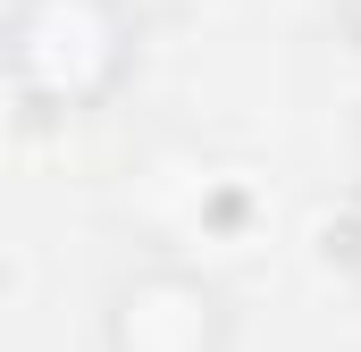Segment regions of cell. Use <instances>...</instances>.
Returning <instances> with one entry per match:
<instances>
[{"mask_svg": "<svg viewBox=\"0 0 361 352\" xmlns=\"http://www.w3.org/2000/svg\"><path fill=\"white\" fill-rule=\"evenodd\" d=\"M0 76H8L17 134L92 126L143 76V8L135 0H8Z\"/></svg>", "mask_w": 361, "mask_h": 352, "instance_id": "obj_1", "label": "cell"}, {"mask_svg": "<svg viewBox=\"0 0 361 352\" xmlns=\"http://www.w3.org/2000/svg\"><path fill=\"white\" fill-rule=\"evenodd\" d=\"M244 344V302L219 268L202 260H126L101 285L92 352H235Z\"/></svg>", "mask_w": 361, "mask_h": 352, "instance_id": "obj_2", "label": "cell"}, {"mask_svg": "<svg viewBox=\"0 0 361 352\" xmlns=\"http://www.w3.org/2000/svg\"><path fill=\"white\" fill-rule=\"evenodd\" d=\"M319 260L361 294V176L336 193V210H328V227H319Z\"/></svg>", "mask_w": 361, "mask_h": 352, "instance_id": "obj_3", "label": "cell"}, {"mask_svg": "<svg viewBox=\"0 0 361 352\" xmlns=\"http://www.w3.org/2000/svg\"><path fill=\"white\" fill-rule=\"evenodd\" d=\"M328 17H336V34H345V51H361V0H328Z\"/></svg>", "mask_w": 361, "mask_h": 352, "instance_id": "obj_4", "label": "cell"}]
</instances>
